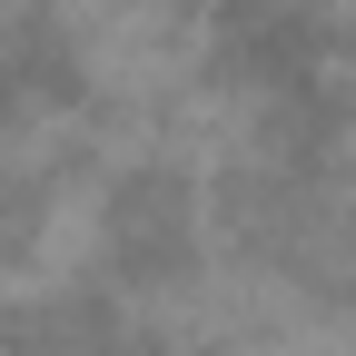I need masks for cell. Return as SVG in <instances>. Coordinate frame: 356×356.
Returning <instances> with one entry per match:
<instances>
[{
	"mask_svg": "<svg viewBox=\"0 0 356 356\" xmlns=\"http://www.w3.org/2000/svg\"><path fill=\"white\" fill-rule=\"evenodd\" d=\"M99 238L119 248L129 277H168V267L188 257V188H178V178H119Z\"/></svg>",
	"mask_w": 356,
	"mask_h": 356,
	"instance_id": "obj_1",
	"label": "cell"
}]
</instances>
